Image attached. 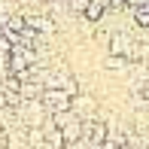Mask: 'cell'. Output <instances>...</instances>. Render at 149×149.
<instances>
[{"instance_id":"cell-8","label":"cell","mask_w":149,"mask_h":149,"mask_svg":"<svg viewBox=\"0 0 149 149\" xmlns=\"http://www.w3.org/2000/svg\"><path fill=\"white\" fill-rule=\"evenodd\" d=\"M67 6H70V12H76V15H82V9L88 6V0H67Z\"/></svg>"},{"instance_id":"cell-3","label":"cell","mask_w":149,"mask_h":149,"mask_svg":"<svg viewBox=\"0 0 149 149\" xmlns=\"http://www.w3.org/2000/svg\"><path fill=\"white\" fill-rule=\"evenodd\" d=\"M137 40H131L128 37V33H122V31H116L110 37V46H107V49H110V55H119V58H128L134 64V61H137Z\"/></svg>"},{"instance_id":"cell-2","label":"cell","mask_w":149,"mask_h":149,"mask_svg":"<svg viewBox=\"0 0 149 149\" xmlns=\"http://www.w3.org/2000/svg\"><path fill=\"white\" fill-rule=\"evenodd\" d=\"M107 137H110V128H107L104 119H97V116L82 119V143L85 146H100Z\"/></svg>"},{"instance_id":"cell-6","label":"cell","mask_w":149,"mask_h":149,"mask_svg":"<svg viewBox=\"0 0 149 149\" xmlns=\"http://www.w3.org/2000/svg\"><path fill=\"white\" fill-rule=\"evenodd\" d=\"M58 131H61V140H64V143H79V140H82V119L73 116L67 125H61Z\"/></svg>"},{"instance_id":"cell-5","label":"cell","mask_w":149,"mask_h":149,"mask_svg":"<svg viewBox=\"0 0 149 149\" xmlns=\"http://www.w3.org/2000/svg\"><path fill=\"white\" fill-rule=\"evenodd\" d=\"M70 110H73V116H79V119H91V116H97V100H94L91 94L76 91L70 97Z\"/></svg>"},{"instance_id":"cell-9","label":"cell","mask_w":149,"mask_h":149,"mask_svg":"<svg viewBox=\"0 0 149 149\" xmlns=\"http://www.w3.org/2000/svg\"><path fill=\"white\" fill-rule=\"evenodd\" d=\"M43 3H52V0H43Z\"/></svg>"},{"instance_id":"cell-7","label":"cell","mask_w":149,"mask_h":149,"mask_svg":"<svg viewBox=\"0 0 149 149\" xmlns=\"http://www.w3.org/2000/svg\"><path fill=\"white\" fill-rule=\"evenodd\" d=\"M107 3H110V0H88V6L82 9V18H85V22H91V24H97L100 18L107 15V9H110Z\"/></svg>"},{"instance_id":"cell-4","label":"cell","mask_w":149,"mask_h":149,"mask_svg":"<svg viewBox=\"0 0 149 149\" xmlns=\"http://www.w3.org/2000/svg\"><path fill=\"white\" fill-rule=\"evenodd\" d=\"M40 100H43L46 113H64V110H70V94H67L64 88H43Z\"/></svg>"},{"instance_id":"cell-1","label":"cell","mask_w":149,"mask_h":149,"mask_svg":"<svg viewBox=\"0 0 149 149\" xmlns=\"http://www.w3.org/2000/svg\"><path fill=\"white\" fill-rule=\"evenodd\" d=\"M15 113H18V122H22L24 128H40V125L46 122V107H43V100H40V97L22 100Z\"/></svg>"}]
</instances>
